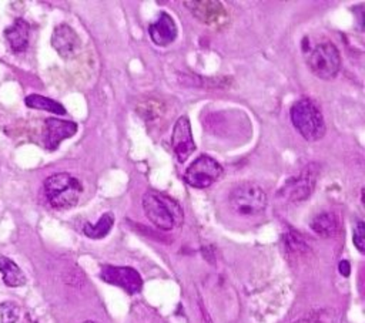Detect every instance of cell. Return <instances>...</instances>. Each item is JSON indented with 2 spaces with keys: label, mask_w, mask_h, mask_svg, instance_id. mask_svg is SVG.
<instances>
[{
  "label": "cell",
  "mask_w": 365,
  "mask_h": 323,
  "mask_svg": "<svg viewBox=\"0 0 365 323\" xmlns=\"http://www.w3.org/2000/svg\"><path fill=\"white\" fill-rule=\"evenodd\" d=\"M143 209L148 221L163 231L179 228L184 220L180 204L167 194L155 190H148L143 195Z\"/></svg>",
  "instance_id": "6da1fadb"
},
{
  "label": "cell",
  "mask_w": 365,
  "mask_h": 323,
  "mask_svg": "<svg viewBox=\"0 0 365 323\" xmlns=\"http://www.w3.org/2000/svg\"><path fill=\"white\" fill-rule=\"evenodd\" d=\"M290 117L294 128L304 140L319 141L326 136L324 116L314 100L308 97L297 100L291 107Z\"/></svg>",
  "instance_id": "7a4b0ae2"
},
{
  "label": "cell",
  "mask_w": 365,
  "mask_h": 323,
  "mask_svg": "<svg viewBox=\"0 0 365 323\" xmlns=\"http://www.w3.org/2000/svg\"><path fill=\"white\" fill-rule=\"evenodd\" d=\"M43 188L47 202L55 209L73 208L77 205L83 192L82 183L68 173H58L47 177Z\"/></svg>",
  "instance_id": "3957f363"
},
{
  "label": "cell",
  "mask_w": 365,
  "mask_h": 323,
  "mask_svg": "<svg viewBox=\"0 0 365 323\" xmlns=\"http://www.w3.org/2000/svg\"><path fill=\"white\" fill-rule=\"evenodd\" d=\"M266 191L252 183H241L233 188L229 197V204L231 209L243 215V217H254L263 212L267 206Z\"/></svg>",
  "instance_id": "277c9868"
},
{
  "label": "cell",
  "mask_w": 365,
  "mask_h": 323,
  "mask_svg": "<svg viewBox=\"0 0 365 323\" xmlns=\"http://www.w3.org/2000/svg\"><path fill=\"white\" fill-rule=\"evenodd\" d=\"M308 67L321 80H333L341 70V55L331 41L320 43L308 53Z\"/></svg>",
  "instance_id": "5b68a950"
},
{
  "label": "cell",
  "mask_w": 365,
  "mask_h": 323,
  "mask_svg": "<svg viewBox=\"0 0 365 323\" xmlns=\"http://www.w3.org/2000/svg\"><path fill=\"white\" fill-rule=\"evenodd\" d=\"M223 174V167L217 159L210 155H200L196 158L184 173V181L198 190L212 187Z\"/></svg>",
  "instance_id": "8992f818"
},
{
  "label": "cell",
  "mask_w": 365,
  "mask_h": 323,
  "mask_svg": "<svg viewBox=\"0 0 365 323\" xmlns=\"http://www.w3.org/2000/svg\"><path fill=\"white\" fill-rule=\"evenodd\" d=\"M319 171L312 169V166H307L298 176L291 177L284 187L280 190L278 195L291 202H302L305 201L316 188Z\"/></svg>",
  "instance_id": "52a82bcc"
},
{
  "label": "cell",
  "mask_w": 365,
  "mask_h": 323,
  "mask_svg": "<svg viewBox=\"0 0 365 323\" xmlns=\"http://www.w3.org/2000/svg\"><path fill=\"white\" fill-rule=\"evenodd\" d=\"M100 278L110 285L124 289L127 294H139L143 288V279L136 269L130 266L104 265L100 271Z\"/></svg>",
  "instance_id": "ba28073f"
},
{
  "label": "cell",
  "mask_w": 365,
  "mask_h": 323,
  "mask_svg": "<svg viewBox=\"0 0 365 323\" xmlns=\"http://www.w3.org/2000/svg\"><path fill=\"white\" fill-rule=\"evenodd\" d=\"M184 6L194 19L205 26H222L229 20L227 9L216 0H194V2H184Z\"/></svg>",
  "instance_id": "9c48e42d"
},
{
  "label": "cell",
  "mask_w": 365,
  "mask_h": 323,
  "mask_svg": "<svg viewBox=\"0 0 365 323\" xmlns=\"http://www.w3.org/2000/svg\"><path fill=\"white\" fill-rule=\"evenodd\" d=\"M172 147L179 163H186L187 158L196 151V143L191 134V126L186 116H181L172 133Z\"/></svg>",
  "instance_id": "30bf717a"
},
{
  "label": "cell",
  "mask_w": 365,
  "mask_h": 323,
  "mask_svg": "<svg viewBox=\"0 0 365 323\" xmlns=\"http://www.w3.org/2000/svg\"><path fill=\"white\" fill-rule=\"evenodd\" d=\"M77 133V124L75 121H66L59 119H47L43 128V144L47 150L55 151L60 143L73 137Z\"/></svg>",
  "instance_id": "8fae6325"
},
{
  "label": "cell",
  "mask_w": 365,
  "mask_h": 323,
  "mask_svg": "<svg viewBox=\"0 0 365 323\" xmlns=\"http://www.w3.org/2000/svg\"><path fill=\"white\" fill-rule=\"evenodd\" d=\"M51 46L59 53V56L69 60L73 59L82 47L79 34L69 25H59L51 34Z\"/></svg>",
  "instance_id": "7c38bea8"
},
{
  "label": "cell",
  "mask_w": 365,
  "mask_h": 323,
  "mask_svg": "<svg viewBox=\"0 0 365 323\" xmlns=\"http://www.w3.org/2000/svg\"><path fill=\"white\" fill-rule=\"evenodd\" d=\"M177 33L179 30L174 19L166 12L160 13L158 20L148 26V34L151 41L160 47L172 44L177 39Z\"/></svg>",
  "instance_id": "4fadbf2b"
},
{
  "label": "cell",
  "mask_w": 365,
  "mask_h": 323,
  "mask_svg": "<svg viewBox=\"0 0 365 323\" xmlns=\"http://www.w3.org/2000/svg\"><path fill=\"white\" fill-rule=\"evenodd\" d=\"M30 26L25 19H16L6 30L5 37L15 53H22L29 46Z\"/></svg>",
  "instance_id": "5bb4252c"
},
{
  "label": "cell",
  "mask_w": 365,
  "mask_h": 323,
  "mask_svg": "<svg viewBox=\"0 0 365 323\" xmlns=\"http://www.w3.org/2000/svg\"><path fill=\"white\" fill-rule=\"evenodd\" d=\"M309 227L317 235H320L323 238H330L338 232L340 221L334 212L324 211V212L317 213L316 217L311 220Z\"/></svg>",
  "instance_id": "9a60e30c"
},
{
  "label": "cell",
  "mask_w": 365,
  "mask_h": 323,
  "mask_svg": "<svg viewBox=\"0 0 365 323\" xmlns=\"http://www.w3.org/2000/svg\"><path fill=\"white\" fill-rule=\"evenodd\" d=\"M0 272L4 275V282L11 288H19L26 284V275L11 258L0 256Z\"/></svg>",
  "instance_id": "2e32d148"
},
{
  "label": "cell",
  "mask_w": 365,
  "mask_h": 323,
  "mask_svg": "<svg viewBox=\"0 0 365 323\" xmlns=\"http://www.w3.org/2000/svg\"><path fill=\"white\" fill-rule=\"evenodd\" d=\"M115 225V215L112 212L103 213L96 224L87 223L83 227V234L91 239H101L108 237Z\"/></svg>",
  "instance_id": "e0dca14e"
},
{
  "label": "cell",
  "mask_w": 365,
  "mask_h": 323,
  "mask_svg": "<svg viewBox=\"0 0 365 323\" xmlns=\"http://www.w3.org/2000/svg\"><path fill=\"white\" fill-rule=\"evenodd\" d=\"M25 103H26L27 107H30V109H33V110L49 112V113H53V114H58V116L66 114V109L60 103L51 100V98H47L44 95H40V94L27 95Z\"/></svg>",
  "instance_id": "ac0fdd59"
},
{
  "label": "cell",
  "mask_w": 365,
  "mask_h": 323,
  "mask_svg": "<svg viewBox=\"0 0 365 323\" xmlns=\"http://www.w3.org/2000/svg\"><path fill=\"white\" fill-rule=\"evenodd\" d=\"M19 319V306L13 302L0 303V323H16Z\"/></svg>",
  "instance_id": "d6986e66"
},
{
  "label": "cell",
  "mask_w": 365,
  "mask_h": 323,
  "mask_svg": "<svg viewBox=\"0 0 365 323\" xmlns=\"http://www.w3.org/2000/svg\"><path fill=\"white\" fill-rule=\"evenodd\" d=\"M352 241H354L355 248L361 253H364V251H365V227H364L362 221H358L355 224L354 232H352Z\"/></svg>",
  "instance_id": "ffe728a7"
},
{
  "label": "cell",
  "mask_w": 365,
  "mask_h": 323,
  "mask_svg": "<svg viewBox=\"0 0 365 323\" xmlns=\"http://www.w3.org/2000/svg\"><path fill=\"white\" fill-rule=\"evenodd\" d=\"M350 262L348 261H342V262H340V272H341V275H344V277H350Z\"/></svg>",
  "instance_id": "44dd1931"
},
{
  "label": "cell",
  "mask_w": 365,
  "mask_h": 323,
  "mask_svg": "<svg viewBox=\"0 0 365 323\" xmlns=\"http://www.w3.org/2000/svg\"><path fill=\"white\" fill-rule=\"evenodd\" d=\"M83 323H98V322H96V320H86V322H83Z\"/></svg>",
  "instance_id": "7402d4cb"
}]
</instances>
